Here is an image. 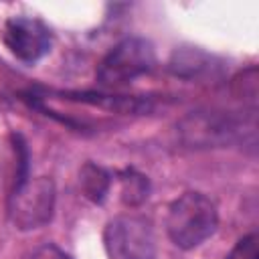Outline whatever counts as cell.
<instances>
[{
    "label": "cell",
    "mask_w": 259,
    "mask_h": 259,
    "mask_svg": "<svg viewBox=\"0 0 259 259\" xmlns=\"http://www.w3.org/2000/svg\"><path fill=\"white\" fill-rule=\"evenodd\" d=\"M4 45L22 63H34L51 49V30L30 16H12L4 24Z\"/></svg>",
    "instance_id": "8992f818"
},
{
    "label": "cell",
    "mask_w": 259,
    "mask_h": 259,
    "mask_svg": "<svg viewBox=\"0 0 259 259\" xmlns=\"http://www.w3.org/2000/svg\"><path fill=\"white\" fill-rule=\"evenodd\" d=\"M32 259H71L65 251H61L57 245H42L40 249H36L34 251V255H32Z\"/></svg>",
    "instance_id": "30bf717a"
},
{
    "label": "cell",
    "mask_w": 259,
    "mask_h": 259,
    "mask_svg": "<svg viewBox=\"0 0 259 259\" xmlns=\"http://www.w3.org/2000/svg\"><path fill=\"white\" fill-rule=\"evenodd\" d=\"M219 225L214 202L202 192H184L178 196L166 217V231L172 243L180 249H194L204 243Z\"/></svg>",
    "instance_id": "6da1fadb"
},
{
    "label": "cell",
    "mask_w": 259,
    "mask_h": 259,
    "mask_svg": "<svg viewBox=\"0 0 259 259\" xmlns=\"http://www.w3.org/2000/svg\"><path fill=\"white\" fill-rule=\"evenodd\" d=\"M103 247L109 259H156V233L142 214H119L105 225Z\"/></svg>",
    "instance_id": "7a4b0ae2"
},
{
    "label": "cell",
    "mask_w": 259,
    "mask_h": 259,
    "mask_svg": "<svg viewBox=\"0 0 259 259\" xmlns=\"http://www.w3.org/2000/svg\"><path fill=\"white\" fill-rule=\"evenodd\" d=\"M121 182H123L121 194L125 204H140L142 200L148 198V180L136 170H125Z\"/></svg>",
    "instance_id": "ba28073f"
},
{
    "label": "cell",
    "mask_w": 259,
    "mask_h": 259,
    "mask_svg": "<svg viewBox=\"0 0 259 259\" xmlns=\"http://www.w3.org/2000/svg\"><path fill=\"white\" fill-rule=\"evenodd\" d=\"M156 65V51L148 38L127 36L119 40L99 63L97 81L101 85L113 87L134 81L140 75H146Z\"/></svg>",
    "instance_id": "277c9868"
},
{
    "label": "cell",
    "mask_w": 259,
    "mask_h": 259,
    "mask_svg": "<svg viewBox=\"0 0 259 259\" xmlns=\"http://www.w3.org/2000/svg\"><path fill=\"white\" fill-rule=\"evenodd\" d=\"M55 182L47 176L16 180L8 198V219L20 231L47 225L55 210Z\"/></svg>",
    "instance_id": "3957f363"
},
{
    "label": "cell",
    "mask_w": 259,
    "mask_h": 259,
    "mask_svg": "<svg viewBox=\"0 0 259 259\" xmlns=\"http://www.w3.org/2000/svg\"><path fill=\"white\" fill-rule=\"evenodd\" d=\"M79 184L89 200L101 202L109 190V174L101 166L87 162L79 172Z\"/></svg>",
    "instance_id": "52a82bcc"
},
{
    "label": "cell",
    "mask_w": 259,
    "mask_h": 259,
    "mask_svg": "<svg viewBox=\"0 0 259 259\" xmlns=\"http://www.w3.org/2000/svg\"><path fill=\"white\" fill-rule=\"evenodd\" d=\"M259 255V245H257V235L249 233L243 239L237 241V245L229 251L225 259H257Z\"/></svg>",
    "instance_id": "9c48e42d"
},
{
    "label": "cell",
    "mask_w": 259,
    "mask_h": 259,
    "mask_svg": "<svg viewBox=\"0 0 259 259\" xmlns=\"http://www.w3.org/2000/svg\"><path fill=\"white\" fill-rule=\"evenodd\" d=\"M241 130L243 125L239 119L221 111H192L180 121L182 140L192 148L231 144L241 134Z\"/></svg>",
    "instance_id": "5b68a950"
}]
</instances>
